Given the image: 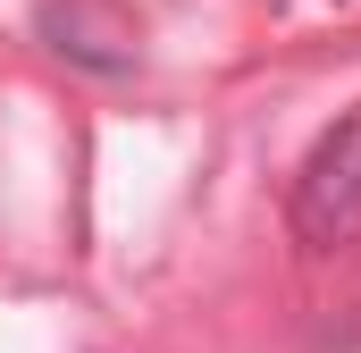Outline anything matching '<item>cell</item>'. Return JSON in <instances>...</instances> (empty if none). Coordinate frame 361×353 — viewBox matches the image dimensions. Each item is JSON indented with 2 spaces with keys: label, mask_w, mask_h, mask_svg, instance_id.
<instances>
[{
  "label": "cell",
  "mask_w": 361,
  "mask_h": 353,
  "mask_svg": "<svg viewBox=\"0 0 361 353\" xmlns=\"http://www.w3.org/2000/svg\"><path fill=\"white\" fill-rule=\"evenodd\" d=\"M294 236L302 244H353L361 236V109L311 143L294 176Z\"/></svg>",
  "instance_id": "cell-1"
},
{
  "label": "cell",
  "mask_w": 361,
  "mask_h": 353,
  "mask_svg": "<svg viewBox=\"0 0 361 353\" xmlns=\"http://www.w3.org/2000/svg\"><path fill=\"white\" fill-rule=\"evenodd\" d=\"M42 34H59V51L85 59V68H109V76L126 68V51H109V42H126V34H92V8H85V0H68V8L51 0V8H42Z\"/></svg>",
  "instance_id": "cell-2"
}]
</instances>
